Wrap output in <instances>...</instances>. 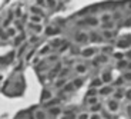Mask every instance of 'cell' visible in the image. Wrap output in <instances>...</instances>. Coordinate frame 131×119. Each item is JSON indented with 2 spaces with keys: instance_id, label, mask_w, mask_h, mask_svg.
<instances>
[{
  "instance_id": "obj_1",
  "label": "cell",
  "mask_w": 131,
  "mask_h": 119,
  "mask_svg": "<svg viewBox=\"0 0 131 119\" xmlns=\"http://www.w3.org/2000/svg\"><path fill=\"white\" fill-rule=\"evenodd\" d=\"M80 24H86V26H91V27H96L100 24V19L98 17H94V16H88V17H84Z\"/></svg>"
},
{
  "instance_id": "obj_2",
  "label": "cell",
  "mask_w": 131,
  "mask_h": 119,
  "mask_svg": "<svg viewBox=\"0 0 131 119\" xmlns=\"http://www.w3.org/2000/svg\"><path fill=\"white\" fill-rule=\"evenodd\" d=\"M74 40H76L77 43H87V42H90V36H88V33L78 30V32L74 34Z\"/></svg>"
},
{
  "instance_id": "obj_3",
  "label": "cell",
  "mask_w": 131,
  "mask_h": 119,
  "mask_svg": "<svg viewBox=\"0 0 131 119\" xmlns=\"http://www.w3.org/2000/svg\"><path fill=\"white\" fill-rule=\"evenodd\" d=\"M96 53H97V49H96V47H84V49L81 50V56H83L84 59L94 57Z\"/></svg>"
},
{
  "instance_id": "obj_4",
  "label": "cell",
  "mask_w": 131,
  "mask_h": 119,
  "mask_svg": "<svg viewBox=\"0 0 131 119\" xmlns=\"http://www.w3.org/2000/svg\"><path fill=\"white\" fill-rule=\"evenodd\" d=\"M113 93H114V88L110 86V85L101 86V88L98 89V95H100V96H110V95H113Z\"/></svg>"
},
{
  "instance_id": "obj_5",
  "label": "cell",
  "mask_w": 131,
  "mask_h": 119,
  "mask_svg": "<svg viewBox=\"0 0 131 119\" xmlns=\"http://www.w3.org/2000/svg\"><path fill=\"white\" fill-rule=\"evenodd\" d=\"M107 108H108L110 112L116 113V112L120 109V103H118V101H116V99H108V101H107Z\"/></svg>"
},
{
  "instance_id": "obj_6",
  "label": "cell",
  "mask_w": 131,
  "mask_h": 119,
  "mask_svg": "<svg viewBox=\"0 0 131 119\" xmlns=\"http://www.w3.org/2000/svg\"><path fill=\"white\" fill-rule=\"evenodd\" d=\"M88 36H90V42H93V43H103L104 42L103 34H100L97 32H91V33H88Z\"/></svg>"
},
{
  "instance_id": "obj_7",
  "label": "cell",
  "mask_w": 131,
  "mask_h": 119,
  "mask_svg": "<svg viewBox=\"0 0 131 119\" xmlns=\"http://www.w3.org/2000/svg\"><path fill=\"white\" fill-rule=\"evenodd\" d=\"M64 43H66L64 39H61V37H54V39L50 42V46H51V49H60Z\"/></svg>"
},
{
  "instance_id": "obj_8",
  "label": "cell",
  "mask_w": 131,
  "mask_h": 119,
  "mask_svg": "<svg viewBox=\"0 0 131 119\" xmlns=\"http://www.w3.org/2000/svg\"><path fill=\"white\" fill-rule=\"evenodd\" d=\"M110 22H113V13L104 11V13L100 16V23H101V24H106V23H110Z\"/></svg>"
},
{
  "instance_id": "obj_9",
  "label": "cell",
  "mask_w": 131,
  "mask_h": 119,
  "mask_svg": "<svg viewBox=\"0 0 131 119\" xmlns=\"http://www.w3.org/2000/svg\"><path fill=\"white\" fill-rule=\"evenodd\" d=\"M29 29H30L33 33L40 34V33L43 32V29H44V27H43L41 24H37V23H30V22H29Z\"/></svg>"
},
{
  "instance_id": "obj_10",
  "label": "cell",
  "mask_w": 131,
  "mask_h": 119,
  "mask_svg": "<svg viewBox=\"0 0 131 119\" xmlns=\"http://www.w3.org/2000/svg\"><path fill=\"white\" fill-rule=\"evenodd\" d=\"M108 60V57L104 55V53H101V55H98V56H94V60H93V65L94 66H97V65H101V63H106Z\"/></svg>"
},
{
  "instance_id": "obj_11",
  "label": "cell",
  "mask_w": 131,
  "mask_h": 119,
  "mask_svg": "<svg viewBox=\"0 0 131 119\" xmlns=\"http://www.w3.org/2000/svg\"><path fill=\"white\" fill-rule=\"evenodd\" d=\"M74 72H76L77 75H84V73L87 72V65H86V63H76Z\"/></svg>"
},
{
  "instance_id": "obj_12",
  "label": "cell",
  "mask_w": 131,
  "mask_h": 119,
  "mask_svg": "<svg viewBox=\"0 0 131 119\" xmlns=\"http://www.w3.org/2000/svg\"><path fill=\"white\" fill-rule=\"evenodd\" d=\"M101 80H103V83L104 85H110L111 82H113V75L110 73V72H103L101 73Z\"/></svg>"
},
{
  "instance_id": "obj_13",
  "label": "cell",
  "mask_w": 131,
  "mask_h": 119,
  "mask_svg": "<svg viewBox=\"0 0 131 119\" xmlns=\"http://www.w3.org/2000/svg\"><path fill=\"white\" fill-rule=\"evenodd\" d=\"M30 13H31V14H36V16L44 17V10H43L40 6H30Z\"/></svg>"
},
{
  "instance_id": "obj_14",
  "label": "cell",
  "mask_w": 131,
  "mask_h": 119,
  "mask_svg": "<svg viewBox=\"0 0 131 119\" xmlns=\"http://www.w3.org/2000/svg\"><path fill=\"white\" fill-rule=\"evenodd\" d=\"M117 47H118V49H128V47H130L128 37H123V39L117 40Z\"/></svg>"
},
{
  "instance_id": "obj_15",
  "label": "cell",
  "mask_w": 131,
  "mask_h": 119,
  "mask_svg": "<svg viewBox=\"0 0 131 119\" xmlns=\"http://www.w3.org/2000/svg\"><path fill=\"white\" fill-rule=\"evenodd\" d=\"M44 32H46L47 36H57L60 33V29L58 27H54V26H49V27H46Z\"/></svg>"
},
{
  "instance_id": "obj_16",
  "label": "cell",
  "mask_w": 131,
  "mask_h": 119,
  "mask_svg": "<svg viewBox=\"0 0 131 119\" xmlns=\"http://www.w3.org/2000/svg\"><path fill=\"white\" fill-rule=\"evenodd\" d=\"M124 96H126V91H123V89H117L113 93V99H116V101H121Z\"/></svg>"
},
{
  "instance_id": "obj_17",
  "label": "cell",
  "mask_w": 131,
  "mask_h": 119,
  "mask_svg": "<svg viewBox=\"0 0 131 119\" xmlns=\"http://www.w3.org/2000/svg\"><path fill=\"white\" fill-rule=\"evenodd\" d=\"M34 119H47V112L43 109H37L34 112Z\"/></svg>"
},
{
  "instance_id": "obj_18",
  "label": "cell",
  "mask_w": 131,
  "mask_h": 119,
  "mask_svg": "<svg viewBox=\"0 0 131 119\" xmlns=\"http://www.w3.org/2000/svg\"><path fill=\"white\" fill-rule=\"evenodd\" d=\"M103 85H104V83H103L101 78H96V79H93V82H91V85H90V86H91L93 89H97V88L100 89V88H101Z\"/></svg>"
},
{
  "instance_id": "obj_19",
  "label": "cell",
  "mask_w": 131,
  "mask_h": 119,
  "mask_svg": "<svg viewBox=\"0 0 131 119\" xmlns=\"http://www.w3.org/2000/svg\"><path fill=\"white\" fill-rule=\"evenodd\" d=\"M50 116H58L61 113V109L58 106H54V108H49V112H47Z\"/></svg>"
},
{
  "instance_id": "obj_20",
  "label": "cell",
  "mask_w": 131,
  "mask_h": 119,
  "mask_svg": "<svg viewBox=\"0 0 131 119\" xmlns=\"http://www.w3.org/2000/svg\"><path fill=\"white\" fill-rule=\"evenodd\" d=\"M58 103H60L58 99H50V101H47L44 103V106L46 108H54V106H58Z\"/></svg>"
},
{
  "instance_id": "obj_21",
  "label": "cell",
  "mask_w": 131,
  "mask_h": 119,
  "mask_svg": "<svg viewBox=\"0 0 131 119\" xmlns=\"http://www.w3.org/2000/svg\"><path fill=\"white\" fill-rule=\"evenodd\" d=\"M29 19H30V23H37V24H41V22H43V17H41V16H36V14H31Z\"/></svg>"
},
{
  "instance_id": "obj_22",
  "label": "cell",
  "mask_w": 131,
  "mask_h": 119,
  "mask_svg": "<svg viewBox=\"0 0 131 119\" xmlns=\"http://www.w3.org/2000/svg\"><path fill=\"white\" fill-rule=\"evenodd\" d=\"M74 89H76V88H74L73 82H67L66 86L63 88V93H68V92H71V91H74Z\"/></svg>"
},
{
  "instance_id": "obj_23",
  "label": "cell",
  "mask_w": 131,
  "mask_h": 119,
  "mask_svg": "<svg viewBox=\"0 0 131 119\" xmlns=\"http://www.w3.org/2000/svg\"><path fill=\"white\" fill-rule=\"evenodd\" d=\"M16 33H17V29H14V27H7L6 29V36L7 37H14Z\"/></svg>"
},
{
  "instance_id": "obj_24",
  "label": "cell",
  "mask_w": 131,
  "mask_h": 119,
  "mask_svg": "<svg viewBox=\"0 0 131 119\" xmlns=\"http://www.w3.org/2000/svg\"><path fill=\"white\" fill-rule=\"evenodd\" d=\"M83 83H84V79H83V78H76V79L73 80V85H74V88H76V89L81 88V86H83Z\"/></svg>"
},
{
  "instance_id": "obj_25",
  "label": "cell",
  "mask_w": 131,
  "mask_h": 119,
  "mask_svg": "<svg viewBox=\"0 0 131 119\" xmlns=\"http://www.w3.org/2000/svg\"><path fill=\"white\" fill-rule=\"evenodd\" d=\"M86 102L90 105V106H93V105H96V103H98V98L97 96H87V99H86Z\"/></svg>"
},
{
  "instance_id": "obj_26",
  "label": "cell",
  "mask_w": 131,
  "mask_h": 119,
  "mask_svg": "<svg viewBox=\"0 0 131 119\" xmlns=\"http://www.w3.org/2000/svg\"><path fill=\"white\" fill-rule=\"evenodd\" d=\"M51 52V46L50 45H44L41 49H40V55H47V53H50Z\"/></svg>"
},
{
  "instance_id": "obj_27",
  "label": "cell",
  "mask_w": 131,
  "mask_h": 119,
  "mask_svg": "<svg viewBox=\"0 0 131 119\" xmlns=\"http://www.w3.org/2000/svg\"><path fill=\"white\" fill-rule=\"evenodd\" d=\"M66 83H67V80H66L64 78H60L58 80H56V83H54V85H56V88H64V86H66Z\"/></svg>"
},
{
  "instance_id": "obj_28",
  "label": "cell",
  "mask_w": 131,
  "mask_h": 119,
  "mask_svg": "<svg viewBox=\"0 0 131 119\" xmlns=\"http://www.w3.org/2000/svg\"><path fill=\"white\" fill-rule=\"evenodd\" d=\"M101 108H103V106H101V103L98 102V103H96V105L90 106V111H91L93 113H97V112H100V111H101Z\"/></svg>"
},
{
  "instance_id": "obj_29",
  "label": "cell",
  "mask_w": 131,
  "mask_h": 119,
  "mask_svg": "<svg viewBox=\"0 0 131 119\" xmlns=\"http://www.w3.org/2000/svg\"><path fill=\"white\" fill-rule=\"evenodd\" d=\"M103 37H104V40H106V39H113V37H114V32H111V30H104V32H103Z\"/></svg>"
},
{
  "instance_id": "obj_30",
  "label": "cell",
  "mask_w": 131,
  "mask_h": 119,
  "mask_svg": "<svg viewBox=\"0 0 131 119\" xmlns=\"http://www.w3.org/2000/svg\"><path fill=\"white\" fill-rule=\"evenodd\" d=\"M46 6L49 9H56L57 7V0H46Z\"/></svg>"
},
{
  "instance_id": "obj_31",
  "label": "cell",
  "mask_w": 131,
  "mask_h": 119,
  "mask_svg": "<svg viewBox=\"0 0 131 119\" xmlns=\"http://www.w3.org/2000/svg\"><path fill=\"white\" fill-rule=\"evenodd\" d=\"M127 66H128V62H127V60H123V59L118 60V63H117V68H118V69H126Z\"/></svg>"
},
{
  "instance_id": "obj_32",
  "label": "cell",
  "mask_w": 131,
  "mask_h": 119,
  "mask_svg": "<svg viewBox=\"0 0 131 119\" xmlns=\"http://www.w3.org/2000/svg\"><path fill=\"white\" fill-rule=\"evenodd\" d=\"M60 119H77V116H76V113H63Z\"/></svg>"
},
{
  "instance_id": "obj_33",
  "label": "cell",
  "mask_w": 131,
  "mask_h": 119,
  "mask_svg": "<svg viewBox=\"0 0 131 119\" xmlns=\"http://www.w3.org/2000/svg\"><path fill=\"white\" fill-rule=\"evenodd\" d=\"M41 98H43V101H50V99H51V92L44 91V92H43V95H41Z\"/></svg>"
},
{
  "instance_id": "obj_34",
  "label": "cell",
  "mask_w": 131,
  "mask_h": 119,
  "mask_svg": "<svg viewBox=\"0 0 131 119\" xmlns=\"http://www.w3.org/2000/svg\"><path fill=\"white\" fill-rule=\"evenodd\" d=\"M23 39H24V36H23V34H20V36H16V37H14V45H16V46L21 45Z\"/></svg>"
},
{
  "instance_id": "obj_35",
  "label": "cell",
  "mask_w": 131,
  "mask_h": 119,
  "mask_svg": "<svg viewBox=\"0 0 131 119\" xmlns=\"http://www.w3.org/2000/svg\"><path fill=\"white\" fill-rule=\"evenodd\" d=\"M47 60H49L50 63H57V62H58V56H57V55H50Z\"/></svg>"
},
{
  "instance_id": "obj_36",
  "label": "cell",
  "mask_w": 131,
  "mask_h": 119,
  "mask_svg": "<svg viewBox=\"0 0 131 119\" xmlns=\"http://www.w3.org/2000/svg\"><path fill=\"white\" fill-rule=\"evenodd\" d=\"M68 72H70V69H68V68H64V69H61V70H60L58 76H60V78H66V76L68 75Z\"/></svg>"
},
{
  "instance_id": "obj_37",
  "label": "cell",
  "mask_w": 131,
  "mask_h": 119,
  "mask_svg": "<svg viewBox=\"0 0 131 119\" xmlns=\"http://www.w3.org/2000/svg\"><path fill=\"white\" fill-rule=\"evenodd\" d=\"M123 79H124L126 82H131V70H128V72H126V73L123 75Z\"/></svg>"
},
{
  "instance_id": "obj_38",
  "label": "cell",
  "mask_w": 131,
  "mask_h": 119,
  "mask_svg": "<svg viewBox=\"0 0 131 119\" xmlns=\"http://www.w3.org/2000/svg\"><path fill=\"white\" fill-rule=\"evenodd\" d=\"M29 42H30L31 45H34V43H37V42H39V36H37V34H33V36L30 37V40H29Z\"/></svg>"
},
{
  "instance_id": "obj_39",
  "label": "cell",
  "mask_w": 131,
  "mask_h": 119,
  "mask_svg": "<svg viewBox=\"0 0 131 119\" xmlns=\"http://www.w3.org/2000/svg\"><path fill=\"white\" fill-rule=\"evenodd\" d=\"M77 119H90V115H88L87 112H83V113H80V115L77 116Z\"/></svg>"
},
{
  "instance_id": "obj_40",
  "label": "cell",
  "mask_w": 131,
  "mask_h": 119,
  "mask_svg": "<svg viewBox=\"0 0 131 119\" xmlns=\"http://www.w3.org/2000/svg\"><path fill=\"white\" fill-rule=\"evenodd\" d=\"M126 99H128V101H131V89H127L126 91V96H124Z\"/></svg>"
},
{
  "instance_id": "obj_41",
  "label": "cell",
  "mask_w": 131,
  "mask_h": 119,
  "mask_svg": "<svg viewBox=\"0 0 131 119\" xmlns=\"http://www.w3.org/2000/svg\"><path fill=\"white\" fill-rule=\"evenodd\" d=\"M110 52H113V47H110V46H107V47L103 49V53H104V55H106V53H110Z\"/></svg>"
},
{
  "instance_id": "obj_42",
  "label": "cell",
  "mask_w": 131,
  "mask_h": 119,
  "mask_svg": "<svg viewBox=\"0 0 131 119\" xmlns=\"http://www.w3.org/2000/svg\"><path fill=\"white\" fill-rule=\"evenodd\" d=\"M114 57L118 59V60H121V59L124 57V53H114Z\"/></svg>"
},
{
  "instance_id": "obj_43",
  "label": "cell",
  "mask_w": 131,
  "mask_h": 119,
  "mask_svg": "<svg viewBox=\"0 0 131 119\" xmlns=\"http://www.w3.org/2000/svg\"><path fill=\"white\" fill-rule=\"evenodd\" d=\"M124 56H126L127 59H131V49H128V50H127V52L124 53Z\"/></svg>"
},
{
  "instance_id": "obj_44",
  "label": "cell",
  "mask_w": 131,
  "mask_h": 119,
  "mask_svg": "<svg viewBox=\"0 0 131 119\" xmlns=\"http://www.w3.org/2000/svg\"><path fill=\"white\" fill-rule=\"evenodd\" d=\"M90 119H101V116L97 113H93V115H90Z\"/></svg>"
},
{
  "instance_id": "obj_45",
  "label": "cell",
  "mask_w": 131,
  "mask_h": 119,
  "mask_svg": "<svg viewBox=\"0 0 131 119\" xmlns=\"http://www.w3.org/2000/svg\"><path fill=\"white\" fill-rule=\"evenodd\" d=\"M67 47H68V43H64V45H63V46H61V47H60L58 50H60V52H63V50H66Z\"/></svg>"
},
{
  "instance_id": "obj_46",
  "label": "cell",
  "mask_w": 131,
  "mask_h": 119,
  "mask_svg": "<svg viewBox=\"0 0 131 119\" xmlns=\"http://www.w3.org/2000/svg\"><path fill=\"white\" fill-rule=\"evenodd\" d=\"M123 82H126V80H124V79H123V78H118V79H117V80H116V83H117V85H121V83H123Z\"/></svg>"
},
{
  "instance_id": "obj_47",
  "label": "cell",
  "mask_w": 131,
  "mask_h": 119,
  "mask_svg": "<svg viewBox=\"0 0 131 119\" xmlns=\"http://www.w3.org/2000/svg\"><path fill=\"white\" fill-rule=\"evenodd\" d=\"M36 1H37L39 6H44V4H46V0H36Z\"/></svg>"
},
{
  "instance_id": "obj_48",
  "label": "cell",
  "mask_w": 131,
  "mask_h": 119,
  "mask_svg": "<svg viewBox=\"0 0 131 119\" xmlns=\"http://www.w3.org/2000/svg\"><path fill=\"white\" fill-rule=\"evenodd\" d=\"M126 26H131V16L127 19V20H126Z\"/></svg>"
},
{
  "instance_id": "obj_49",
  "label": "cell",
  "mask_w": 131,
  "mask_h": 119,
  "mask_svg": "<svg viewBox=\"0 0 131 119\" xmlns=\"http://www.w3.org/2000/svg\"><path fill=\"white\" fill-rule=\"evenodd\" d=\"M127 112H128V115L131 116V105L130 106H127Z\"/></svg>"
},
{
  "instance_id": "obj_50",
  "label": "cell",
  "mask_w": 131,
  "mask_h": 119,
  "mask_svg": "<svg viewBox=\"0 0 131 119\" xmlns=\"http://www.w3.org/2000/svg\"><path fill=\"white\" fill-rule=\"evenodd\" d=\"M128 37V42H130V46H131V36H127Z\"/></svg>"
}]
</instances>
